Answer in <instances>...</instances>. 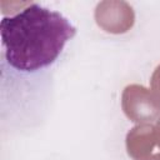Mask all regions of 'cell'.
<instances>
[{"instance_id": "obj_1", "label": "cell", "mask_w": 160, "mask_h": 160, "mask_svg": "<svg viewBox=\"0 0 160 160\" xmlns=\"http://www.w3.org/2000/svg\"><path fill=\"white\" fill-rule=\"evenodd\" d=\"M8 64L25 72L51 65L75 34V26L60 12L31 4L0 22Z\"/></svg>"}]
</instances>
